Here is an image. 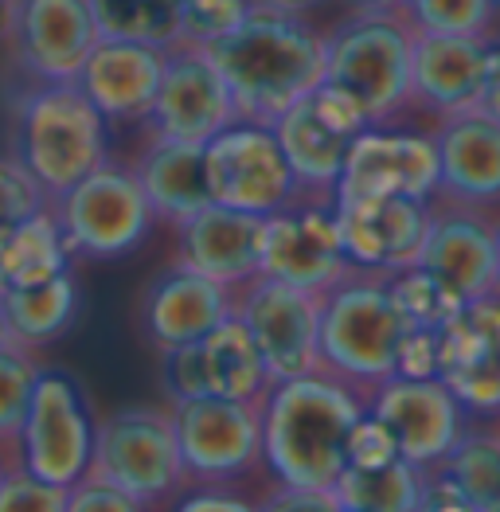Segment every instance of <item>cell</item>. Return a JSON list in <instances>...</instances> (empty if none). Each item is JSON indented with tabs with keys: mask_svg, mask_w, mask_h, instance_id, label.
<instances>
[{
	"mask_svg": "<svg viewBox=\"0 0 500 512\" xmlns=\"http://www.w3.org/2000/svg\"><path fill=\"white\" fill-rule=\"evenodd\" d=\"M352 270L340 243L336 192L297 188L286 208L266 215L262 223V270L290 286L325 294Z\"/></svg>",
	"mask_w": 500,
	"mask_h": 512,
	"instance_id": "obj_9",
	"label": "cell"
},
{
	"mask_svg": "<svg viewBox=\"0 0 500 512\" xmlns=\"http://www.w3.org/2000/svg\"><path fill=\"white\" fill-rule=\"evenodd\" d=\"M497 8H500V0H497Z\"/></svg>",
	"mask_w": 500,
	"mask_h": 512,
	"instance_id": "obj_52",
	"label": "cell"
},
{
	"mask_svg": "<svg viewBox=\"0 0 500 512\" xmlns=\"http://www.w3.org/2000/svg\"><path fill=\"white\" fill-rule=\"evenodd\" d=\"M438 372H442V329H434V325H411L407 341L399 348L395 376L438 380Z\"/></svg>",
	"mask_w": 500,
	"mask_h": 512,
	"instance_id": "obj_40",
	"label": "cell"
},
{
	"mask_svg": "<svg viewBox=\"0 0 500 512\" xmlns=\"http://www.w3.org/2000/svg\"><path fill=\"white\" fill-rule=\"evenodd\" d=\"M51 204L43 184L20 165V157H0V243L36 212Z\"/></svg>",
	"mask_w": 500,
	"mask_h": 512,
	"instance_id": "obj_36",
	"label": "cell"
},
{
	"mask_svg": "<svg viewBox=\"0 0 500 512\" xmlns=\"http://www.w3.org/2000/svg\"><path fill=\"white\" fill-rule=\"evenodd\" d=\"M262 4H274V8H286V12H313V8H321V4H329V0H262Z\"/></svg>",
	"mask_w": 500,
	"mask_h": 512,
	"instance_id": "obj_46",
	"label": "cell"
},
{
	"mask_svg": "<svg viewBox=\"0 0 500 512\" xmlns=\"http://www.w3.org/2000/svg\"><path fill=\"white\" fill-rule=\"evenodd\" d=\"M403 12L411 16L415 32L434 36H489L497 20V0H407Z\"/></svg>",
	"mask_w": 500,
	"mask_h": 512,
	"instance_id": "obj_35",
	"label": "cell"
},
{
	"mask_svg": "<svg viewBox=\"0 0 500 512\" xmlns=\"http://www.w3.org/2000/svg\"><path fill=\"white\" fill-rule=\"evenodd\" d=\"M368 411L391 430L399 454L415 466H434L450 454L469 411L442 380L391 376L368 395Z\"/></svg>",
	"mask_w": 500,
	"mask_h": 512,
	"instance_id": "obj_20",
	"label": "cell"
},
{
	"mask_svg": "<svg viewBox=\"0 0 500 512\" xmlns=\"http://www.w3.org/2000/svg\"><path fill=\"white\" fill-rule=\"evenodd\" d=\"M227 79L239 118L274 126L297 98L325 83V32L305 16L262 4L243 24L204 43Z\"/></svg>",
	"mask_w": 500,
	"mask_h": 512,
	"instance_id": "obj_2",
	"label": "cell"
},
{
	"mask_svg": "<svg viewBox=\"0 0 500 512\" xmlns=\"http://www.w3.org/2000/svg\"><path fill=\"white\" fill-rule=\"evenodd\" d=\"M40 368L43 364L36 360L32 348H20V344L0 348V446L20 442Z\"/></svg>",
	"mask_w": 500,
	"mask_h": 512,
	"instance_id": "obj_34",
	"label": "cell"
},
{
	"mask_svg": "<svg viewBox=\"0 0 500 512\" xmlns=\"http://www.w3.org/2000/svg\"><path fill=\"white\" fill-rule=\"evenodd\" d=\"M51 212L63 227L67 251L90 262H114V258L133 255L157 223V212L133 165L110 161V157L98 169L86 172L79 184H71L63 196H55Z\"/></svg>",
	"mask_w": 500,
	"mask_h": 512,
	"instance_id": "obj_6",
	"label": "cell"
},
{
	"mask_svg": "<svg viewBox=\"0 0 500 512\" xmlns=\"http://www.w3.org/2000/svg\"><path fill=\"white\" fill-rule=\"evenodd\" d=\"M438 141L434 133L395 129L391 122L368 126L348 149L336 196H438Z\"/></svg>",
	"mask_w": 500,
	"mask_h": 512,
	"instance_id": "obj_17",
	"label": "cell"
},
{
	"mask_svg": "<svg viewBox=\"0 0 500 512\" xmlns=\"http://www.w3.org/2000/svg\"><path fill=\"white\" fill-rule=\"evenodd\" d=\"M422 470L407 458L387 466H344L333 493L340 512H418Z\"/></svg>",
	"mask_w": 500,
	"mask_h": 512,
	"instance_id": "obj_31",
	"label": "cell"
},
{
	"mask_svg": "<svg viewBox=\"0 0 500 512\" xmlns=\"http://www.w3.org/2000/svg\"><path fill=\"white\" fill-rule=\"evenodd\" d=\"M133 172H137V180H141V188L157 212V223L176 227L180 219H188L204 204H211L204 145L149 133V141L141 145V153L133 161Z\"/></svg>",
	"mask_w": 500,
	"mask_h": 512,
	"instance_id": "obj_27",
	"label": "cell"
},
{
	"mask_svg": "<svg viewBox=\"0 0 500 512\" xmlns=\"http://www.w3.org/2000/svg\"><path fill=\"white\" fill-rule=\"evenodd\" d=\"M90 473L114 481L141 509L172 505L188 485L172 407H122L98 419Z\"/></svg>",
	"mask_w": 500,
	"mask_h": 512,
	"instance_id": "obj_7",
	"label": "cell"
},
{
	"mask_svg": "<svg viewBox=\"0 0 500 512\" xmlns=\"http://www.w3.org/2000/svg\"><path fill=\"white\" fill-rule=\"evenodd\" d=\"M75 255L67 251L63 227L51 212V204L24 219L4 243H0V286H32L47 282L63 270H71Z\"/></svg>",
	"mask_w": 500,
	"mask_h": 512,
	"instance_id": "obj_30",
	"label": "cell"
},
{
	"mask_svg": "<svg viewBox=\"0 0 500 512\" xmlns=\"http://www.w3.org/2000/svg\"><path fill=\"white\" fill-rule=\"evenodd\" d=\"M368 399L333 372L274 380L258 399L262 415V473L270 481L333 489L348 466V438Z\"/></svg>",
	"mask_w": 500,
	"mask_h": 512,
	"instance_id": "obj_1",
	"label": "cell"
},
{
	"mask_svg": "<svg viewBox=\"0 0 500 512\" xmlns=\"http://www.w3.org/2000/svg\"><path fill=\"white\" fill-rule=\"evenodd\" d=\"M98 40L90 0H20L8 36L16 67L32 83H75Z\"/></svg>",
	"mask_w": 500,
	"mask_h": 512,
	"instance_id": "obj_18",
	"label": "cell"
},
{
	"mask_svg": "<svg viewBox=\"0 0 500 512\" xmlns=\"http://www.w3.org/2000/svg\"><path fill=\"white\" fill-rule=\"evenodd\" d=\"M16 4L20 0H0V43H8L12 24H16Z\"/></svg>",
	"mask_w": 500,
	"mask_h": 512,
	"instance_id": "obj_45",
	"label": "cell"
},
{
	"mask_svg": "<svg viewBox=\"0 0 500 512\" xmlns=\"http://www.w3.org/2000/svg\"><path fill=\"white\" fill-rule=\"evenodd\" d=\"M473 512H500V415H469L442 458Z\"/></svg>",
	"mask_w": 500,
	"mask_h": 512,
	"instance_id": "obj_29",
	"label": "cell"
},
{
	"mask_svg": "<svg viewBox=\"0 0 500 512\" xmlns=\"http://www.w3.org/2000/svg\"><path fill=\"white\" fill-rule=\"evenodd\" d=\"M0 512H67V485L43 481L24 462H12L0 477Z\"/></svg>",
	"mask_w": 500,
	"mask_h": 512,
	"instance_id": "obj_37",
	"label": "cell"
},
{
	"mask_svg": "<svg viewBox=\"0 0 500 512\" xmlns=\"http://www.w3.org/2000/svg\"><path fill=\"white\" fill-rule=\"evenodd\" d=\"M231 313H235V290L192 270L180 258L168 262L161 274H153V282L145 286L141 305H137L141 333L157 352L200 341Z\"/></svg>",
	"mask_w": 500,
	"mask_h": 512,
	"instance_id": "obj_23",
	"label": "cell"
},
{
	"mask_svg": "<svg viewBox=\"0 0 500 512\" xmlns=\"http://www.w3.org/2000/svg\"><path fill=\"white\" fill-rule=\"evenodd\" d=\"M12 157L55 200L110 157V122L79 83H32L16 94Z\"/></svg>",
	"mask_w": 500,
	"mask_h": 512,
	"instance_id": "obj_5",
	"label": "cell"
},
{
	"mask_svg": "<svg viewBox=\"0 0 500 512\" xmlns=\"http://www.w3.org/2000/svg\"><path fill=\"white\" fill-rule=\"evenodd\" d=\"M165 51L168 47L161 43L102 36L86 55L75 83L83 86V94L102 110L110 126H145L161 90Z\"/></svg>",
	"mask_w": 500,
	"mask_h": 512,
	"instance_id": "obj_22",
	"label": "cell"
},
{
	"mask_svg": "<svg viewBox=\"0 0 500 512\" xmlns=\"http://www.w3.org/2000/svg\"><path fill=\"white\" fill-rule=\"evenodd\" d=\"M258 0H180V40L208 43L243 24Z\"/></svg>",
	"mask_w": 500,
	"mask_h": 512,
	"instance_id": "obj_38",
	"label": "cell"
},
{
	"mask_svg": "<svg viewBox=\"0 0 500 512\" xmlns=\"http://www.w3.org/2000/svg\"><path fill=\"white\" fill-rule=\"evenodd\" d=\"M422 470V485H418V512H450V509H469L465 493L458 489V481L450 477V470L442 462L434 466H418Z\"/></svg>",
	"mask_w": 500,
	"mask_h": 512,
	"instance_id": "obj_43",
	"label": "cell"
},
{
	"mask_svg": "<svg viewBox=\"0 0 500 512\" xmlns=\"http://www.w3.org/2000/svg\"><path fill=\"white\" fill-rule=\"evenodd\" d=\"M4 470H8V466H4V462H0V477H4Z\"/></svg>",
	"mask_w": 500,
	"mask_h": 512,
	"instance_id": "obj_51",
	"label": "cell"
},
{
	"mask_svg": "<svg viewBox=\"0 0 500 512\" xmlns=\"http://www.w3.org/2000/svg\"><path fill=\"white\" fill-rule=\"evenodd\" d=\"M0 301L12 325L16 344L40 352L43 344L59 341L79 313V282L71 270L47 278V282H32V286H0Z\"/></svg>",
	"mask_w": 500,
	"mask_h": 512,
	"instance_id": "obj_28",
	"label": "cell"
},
{
	"mask_svg": "<svg viewBox=\"0 0 500 512\" xmlns=\"http://www.w3.org/2000/svg\"><path fill=\"white\" fill-rule=\"evenodd\" d=\"M430 212L434 200L415 196H336L344 255L360 270H403L422 255Z\"/></svg>",
	"mask_w": 500,
	"mask_h": 512,
	"instance_id": "obj_19",
	"label": "cell"
},
{
	"mask_svg": "<svg viewBox=\"0 0 500 512\" xmlns=\"http://www.w3.org/2000/svg\"><path fill=\"white\" fill-rule=\"evenodd\" d=\"M161 384L172 403L196 399V395L258 403L274 380L266 372V360L250 337V329L239 321V313H231L200 341L161 348Z\"/></svg>",
	"mask_w": 500,
	"mask_h": 512,
	"instance_id": "obj_12",
	"label": "cell"
},
{
	"mask_svg": "<svg viewBox=\"0 0 500 512\" xmlns=\"http://www.w3.org/2000/svg\"><path fill=\"white\" fill-rule=\"evenodd\" d=\"M321 298L270 274H254L235 290V313L258 344L270 380L321 372Z\"/></svg>",
	"mask_w": 500,
	"mask_h": 512,
	"instance_id": "obj_11",
	"label": "cell"
},
{
	"mask_svg": "<svg viewBox=\"0 0 500 512\" xmlns=\"http://www.w3.org/2000/svg\"><path fill=\"white\" fill-rule=\"evenodd\" d=\"M489 106L500 114V59H497V79H493V94H489Z\"/></svg>",
	"mask_w": 500,
	"mask_h": 512,
	"instance_id": "obj_50",
	"label": "cell"
},
{
	"mask_svg": "<svg viewBox=\"0 0 500 512\" xmlns=\"http://www.w3.org/2000/svg\"><path fill=\"white\" fill-rule=\"evenodd\" d=\"M204 172L215 204L250 215H274L297 196V176L274 126L239 118L204 145Z\"/></svg>",
	"mask_w": 500,
	"mask_h": 512,
	"instance_id": "obj_10",
	"label": "cell"
},
{
	"mask_svg": "<svg viewBox=\"0 0 500 512\" xmlns=\"http://www.w3.org/2000/svg\"><path fill=\"white\" fill-rule=\"evenodd\" d=\"M407 333L411 321L379 270L352 266L321 298V364L364 399L395 376Z\"/></svg>",
	"mask_w": 500,
	"mask_h": 512,
	"instance_id": "obj_4",
	"label": "cell"
},
{
	"mask_svg": "<svg viewBox=\"0 0 500 512\" xmlns=\"http://www.w3.org/2000/svg\"><path fill=\"white\" fill-rule=\"evenodd\" d=\"M387 286H391V298L399 301V309L407 313L411 325H434V329H442L461 305H465V301H461L434 270H426L422 262H411V266H403V270H391V274H387Z\"/></svg>",
	"mask_w": 500,
	"mask_h": 512,
	"instance_id": "obj_33",
	"label": "cell"
},
{
	"mask_svg": "<svg viewBox=\"0 0 500 512\" xmlns=\"http://www.w3.org/2000/svg\"><path fill=\"white\" fill-rule=\"evenodd\" d=\"M239 122V106L204 43L176 40L165 51V75L145 129L172 141L208 145L219 129Z\"/></svg>",
	"mask_w": 500,
	"mask_h": 512,
	"instance_id": "obj_14",
	"label": "cell"
},
{
	"mask_svg": "<svg viewBox=\"0 0 500 512\" xmlns=\"http://www.w3.org/2000/svg\"><path fill=\"white\" fill-rule=\"evenodd\" d=\"M418 262L434 270L461 301L497 294V239L493 212L434 196L430 231Z\"/></svg>",
	"mask_w": 500,
	"mask_h": 512,
	"instance_id": "obj_21",
	"label": "cell"
},
{
	"mask_svg": "<svg viewBox=\"0 0 500 512\" xmlns=\"http://www.w3.org/2000/svg\"><path fill=\"white\" fill-rule=\"evenodd\" d=\"M90 509H110V512H133L141 509L125 489H118L114 481L98 477L86 470L71 489H67V512H90Z\"/></svg>",
	"mask_w": 500,
	"mask_h": 512,
	"instance_id": "obj_42",
	"label": "cell"
},
{
	"mask_svg": "<svg viewBox=\"0 0 500 512\" xmlns=\"http://www.w3.org/2000/svg\"><path fill=\"white\" fill-rule=\"evenodd\" d=\"M172 423L188 477L250 481L262 473V415L250 399L196 395L172 403Z\"/></svg>",
	"mask_w": 500,
	"mask_h": 512,
	"instance_id": "obj_13",
	"label": "cell"
},
{
	"mask_svg": "<svg viewBox=\"0 0 500 512\" xmlns=\"http://www.w3.org/2000/svg\"><path fill=\"white\" fill-rule=\"evenodd\" d=\"M368 126L372 122L360 114V106L352 98H344L336 86L321 83L305 98H297L274 122V133H278L282 153L297 176V188L336 192L348 149Z\"/></svg>",
	"mask_w": 500,
	"mask_h": 512,
	"instance_id": "obj_15",
	"label": "cell"
},
{
	"mask_svg": "<svg viewBox=\"0 0 500 512\" xmlns=\"http://www.w3.org/2000/svg\"><path fill=\"white\" fill-rule=\"evenodd\" d=\"M262 223H266V215L223 208L211 200L200 212H192L172 227L176 258L215 282L239 290L262 270Z\"/></svg>",
	"mask_w": 500,
	"mask_h": 512,
	"instance_id": "obj_26",
	"label": "cell"
},
{
	"mask_svg": "<svg viewBox=\"0 0 500 512\" xmlns=\"http://www.w3.org/2000/svg\"><path fill=\"white\" fill-rule=\"evenodd\" d=\"M500 43L489 36H434L418 32L411 55V110L450 118L458 110L489 106Z\"/></svg>",
	"mask_w": 500,
	"mask_h": 512,
	"instance_id": "obj_16",
	"label": "cell"
},
{
	"mask_svg": "<svg viewBox=\"0 0 500 512\" xmlns=\"http://www.w3.org/2000/svg\"><path fill=\"white\" fill-rule=\"evenodd\" d=\"M258 509H329L340 512L333 489H305V485H286L266 477V493L258 497Z\"/></svg>",
	"mask_w": 500,
	"mask_h": 512,
	"instance_id": "obj_44",
	"label": "cell"
},
{
	"mask_svg": "<svg viewBox=\"0 0 500 512\" xmlns=\"http://www.w3.org/2000/svg\"><path fill=\"white\" fill-rule=\"evenodd\" d=\"M12 344H16V337H12V325H8V313H4V301H0V348H12Z\"/></svg>",
	"mask_w": 500,
	"mask_h": 512,
	"instance_id": "obj_47",
	"label": "cell"
},
{
	"mask_svg": "<svg viewBox=\"0 0 500 512\" xmlns=\"http://www.w3.org/2000/svg\"><path fill=\"white\" fill-rule=\"evenodd\" d=\"M102 36L168 43L180 40V0H90Z\"/></svg>",
	"mask_w": 500,
	"mask_h": 512,
	"instance_id": "obj_32",
	"label": "cell"
},
{
	"mask_svg": "<svg viewBox=\"0 0 500 512\" xmlns=\"http://www.w3.org/2000/svg\"><path fill=\"white\" fill-rule=\"evenodd\" d=\"M247 481H227V477H188V485L180 489V497L172 501L180 512L196 509H227V512H247L258 505V497L243 493Z\"/></svg>",
	"mask_w": 500,
	"mask_h": 512,
	"instance_id": "obj_39",
	"label": "cell"
},
{
	"mask_svg": "<svg viewBox=\"0 0 500 512\" xmlns=\"http://www.w3.org/2000/svg\"><path fill=\"white\" fill-rule=\"evenodd\" d=\"M415 36L403 8L352 4V12L325 32V83L352 98L372 126L395 122L411 110Z\"/></svg>",
	"mask_w": 500,
	"mask_h": 512,
	"instance_id": "obj_3",
	"label": "cell"
},
{
	"mask_svg": "<svg viewBox=\"0 0 500 512\" xmlns=\"http://www.w3.org/2000/svg\"><path fill=\"white\" fill-rule=\"evenodd\" d=\"M94 407L90 395L67 368H40L36 391L28 403V419L20 430V462L43 481L75 485L94 458Z\"/></svg>",
	"mask_w": 500,
	"mask_h": 512,
	"instance_id": "obj_8",
	"label": "cell"
},
{
	"mask_svg": "<svg viewBox=\"0 0 500 512\" xmlns=\"http://www.w3.org/2000/svg\"><path fill=\"white\" fill-rule=\"evenodd\" d=\"M352 4H368V8H403L407 0H352Z\"/></svg>",
	"mask_w": 500,
	"mask_h": 512,
	"instance_id": "obj_48",
	"label": "cell"
},
{
	"mask_svg": "<svg viewBox=\"0 0 500 512\" xmlns=\"http://www.w3.org/2000/svg\"><path fill=\"white\" fill-rule=\"evenodd\" d=\"M493 239H497V298H500V215H493Z\"/></svg>",
	"mask_w": 500,
	"mask_h": 512,
	"instance_id": "obj_49",
	"label": "cell"
},
{
	"mask_svg": "<svg viewBox=\"0 0 500 512\" xmlns=\"http://www.w3.org/2000/svg\"><path fill=\"white\" fill-rule=\"evenodd\" d=\"M438 196L469 208H500V114L493 106L458 110L434 122Z\"/></svg>",
	"mask_w": 500,
	"mask_h": 512,
	"instance_id": "obj_25",
	"label": "cell"
},
{
	"mask_svg": "<svg viewBox=\"0 0 500 512\" xmlns=\"http://www.w3.org/2000/svg\"><path fill=\"white\" fill-rule=\"evenodd\" d=\"M395 458H403V454H399L391 430L383 427L372 411H364L348 438V466H387Z\"/></svg>",
	"mask_w": 500,
	"mask_h": 512,
	"instance_id": "obj_41",
	"label": "cell"
},
{
	"mask_svg": "<svg viewBox=\"0 0 500 512\" xmlns=\"http://www.w3.org/2000/svg\"><path fill=\"white\" fill-rule=\"evenodd\" d=\"M438 380L469 415H500V298L465 301L442 325Z\"/></svg>",
	"mask_w": 500,
	"mask_h": 512,
	"instance_id": "obj_24",
	"label": "cell"
}]
</instances>
